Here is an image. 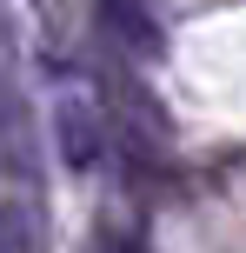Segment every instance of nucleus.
Masks as SVG:
<instances>
[{
    "mask_svg": "<svg viewBox=\"0 0 246 253\" xmlns=\"http://www.w3.org/2000/svg\"><path fill=\"white\" fill-rule=\"evenodd\" d=\"M0 253H34V213L20 200H0Z\"/></svg>",
    "mask_w": 246,
    "mask_h": 253,
    "instance_id": "obj_2",
    "label": "nucleus"
},
{
    "mask_svg": "<svg viewBox=\"0 0 246 253\" xmlns=\"http://www.w3.org/2000/svg\"><path fill=\"white\" fill-rule=\"evenodd\" d=\"M60 147H67V167H93V120L80 107H60Z\"/></svg>",
    "mask_w": 246,
    "mask_h": 253,
    "instance_id": "obj_1",
    "label": "nucleus"
}]
</instances>
